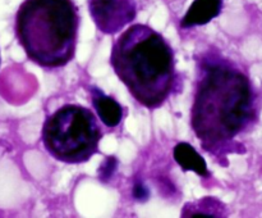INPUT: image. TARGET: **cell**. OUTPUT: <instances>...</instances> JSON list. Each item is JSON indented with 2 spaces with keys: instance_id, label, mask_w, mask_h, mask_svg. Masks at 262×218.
Here are the masks:
<instances>
[{
  "instance_id": "obj_2",
  "label": "cell",
  "mask_w": 262,
  "mask_h": 218,
  "mask_svg": "<svg viewBox=\"0 0 262 218\" xmlns=\"http://www.w3.org/2000/svg\"><path fill=\"white\" fill-rule=\"evenodd\" d=\"M110 64L133 99L158 109L176 86V55L165 37L147 25H133L114 41Z\"/></svg>"
},
{
  "instance_id": "obj_1",
  "label": "cell",
  "mask_w": 262,
  "mask_h": 218,
  "mask_svg": "<svg viewBox=\"0 0 262 218\" xmlns=\"http://www.w3.org/2000/svg\"><path fill=\"white\" fill-rule=\"evenodd\" d=\"M256 117V95L247 74L229 59L202 58L191 110V126L209 153L227 148Z\"/></svg>"
},
{
  "instance_id": "obj_9",
  "label": "cell",
  "mask_w": 262,
  "mask_h": 218,
  "mask_svg": "<svg viewBox=\"0 0 262 218\" xmlns=\"http://www.w3.org/2000/svg\"><path fill=\"white\" fill-rule=\"evenodd\" d=\"M118 167V161L115 156L110 155L105 158V161L102 162L101 166L99 167V179L102 182H109V180L112 179L114 172L117 171Z\"/></svg>"
},
{
  "instance_id": "obj_5",
  "label": "cell",
  "mask_w": 262,
  "mask_h": 218,
  "mask_svg": "<svg viewBox=\"0 0 262 218\" xmlns=\"http://www.w3.org/2000/svg\"><path fill=\"white\" fill-rule=\"evenodd\" d=\"M95 26L104 35H115L137 17L136 0H87Z\"/></svg>"
},
{
  "instance_id": "obj_4",
  "label": "cell",
  "mask_w": 262,
  "mask_h": 218,
  "mask_svg": "<svg viewBox=\"0 0 262 218\" xmlns=\"http://www.w3.org/2000/svg\"><path fill=\"white\" fill-rule=\"evenodd\" d=\"M102 135L99 120L91 109L79 104H64L46 118L41 138L54 159L82 164L99 151Z\"/></svg>"
},
{
  "instance_id": "obj_7",
  "label": "cell",
  "mask_w": 262,
  "mask_h": 218,
  "mask_svg": "<svg viewBox=\"0 0 262 218\" xmlns=\"http://www.w3.org/2000/svg\"><path fill=\"white\" fill-rule=\"evenodd\" d=\"M224 0H194L181 21L182 28L204 26L211 22L222 13Z\"/></svg>"
},
{
  "instance_id": "obj_8",
  "label": "cell",
  "mask_w": 262,
  "mask_h": 218,
  "mask_svg": "<svg viewBox=\"0 0 262 218\" xmlns=\"http://www.w3.org/2000/svg\"><path fill=\"white\" fill-rule=\"evenodd\" d=\"M173 156L184 172L192 171L201 177H210L206 161L191 144L184 141L177 144L173 149Z\"/></svg>"
},
{
  "instance_id": "obj_3",
  "label": "cell",
  "mask_w": 262,
  "mask_h": 218,
  "mask_svg": "<svg viewBox=\"0 0 262 218\" xmlns=\"http://www.w3.org/2000/svg\"><path fill=\"white\" fill-rule=\"evenodd\" d=\"M79 14L73 0H25L14 30L26 55L45 69L66 67L74 58Z\"/></svg>"
},
{
  "instance_id": "obj_6",
  "label": "cell",
  "mask_w": 262,
  "mask_h": 218,
  "mask_svg": "<svg viewBox=\"0 0 262 218\" xmlns=\"http://www.w3.org/2000/svg\"><path fill=\"white\" fill-rule=\"evenodd\" d=\"M91 102L101 122L107 128H114L120 125L124 117V109L113 96L105 94L101 89L96 86L90 87Z\"/></svg>"
},
{
  "instance_id": "obj_10",
  "label": "cell",
  "mask_w": 262,
  "mask_h": 218,
  "mask_svg": "<svg viewBox=\"0 0 262 218\" xmlns=\"http://www.w3.org/2000/svg\"><path fill=\"white\" fill-rule=\"evenodd\" d=\"M132 194L135 196V199L140 200V202H147L148 197H150V191H148L147 186L142 181L135 182Z\"/></svg>"
}]
</instances>
